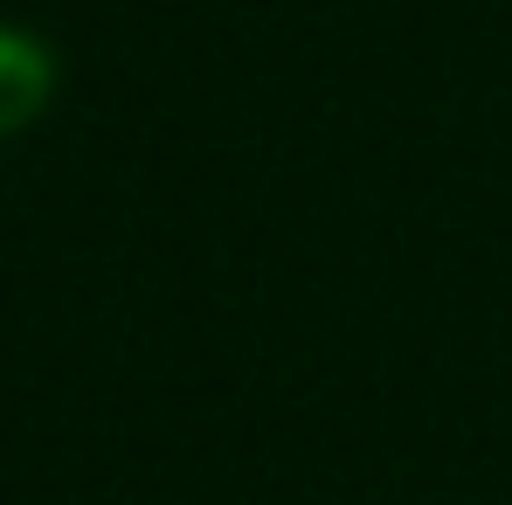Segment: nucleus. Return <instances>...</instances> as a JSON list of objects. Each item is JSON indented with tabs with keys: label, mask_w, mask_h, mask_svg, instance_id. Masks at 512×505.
Masks as SVG:
<instances>
[{
	"label": "nucleus",
	"mask_w": 512,
	"mask_h": 505,
	"mask_svg": "<svg viewBox=\"0 0 512 505\" xmlns=\"http://www.w3.org/2000/svg\"><path fill=\"white\" fill-rule=\"evenodd\" d=\"M56 77H63L56 49L35 28H21V21H0V139L21 132V125H35L49 111Z\"/></svg>",
	"instance_id": "obj_1"
}]
</instances>
